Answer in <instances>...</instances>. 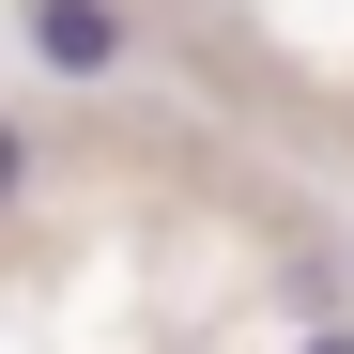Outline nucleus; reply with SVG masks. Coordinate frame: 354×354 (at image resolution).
Segmentation results:
<instances>
[{
    "instance_id": "obj_3",
    "label": "nucleus",
    "mask_w": 354,
    "mask_h": 354,
    "mask_svg": "<svg viewBox=\"0 0 354 354\" xmlns=\"http://www.w3.org/2000/svg\"><path fill=\"white\" fill-rule=\"evenodd\" d=\"M308 354H354V339H308Z\"/></svg>"
},
{
    "instance_id": "obj_2",
    "label": "nucleus",
    "mask_w": 354,
    "mask_h": 354,
    "mask_svg": "<svg viewBox=\"0 0 354 354\" xmlns=\"http://www.w3.org/2000/svg\"><path fill=\"white\" fill-rule=\"evenodd\" d=\"M16 185H31V139H16V124H0V216H16Z\"/></svg>"
},
{
    "instance_id": "obj_1",
    "label": "nucleus",
    "mask_w": 354,
    "mask_h": 354,
    "mask_svg": "<svg viewBox=\"0 0 354 354\" xmlns=\"http://www.w3.org/2000/svg\"><path fill=\"white\" fill-rule=\"evenodd\" d=\"M31 46H46L62 77H93V62H108L124 31H108V0H46V16H31Z\"/></svg>"
}]
</instances>
